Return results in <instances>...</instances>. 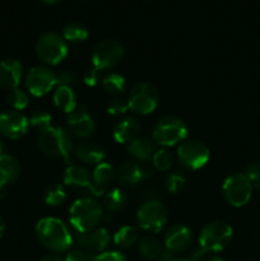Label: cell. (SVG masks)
<instances>
[{
	"mask_svg": "<svg viewBox=\"0 0 260 261\" xmlns=\"http://www.w3.org/2000/svg\"><path fill=\"white\" fill-rule=\"evenodd\" d=\"M36 234L46 249L54 252H65L70 249L74 239L61 219L46 217L38 221Z\"/></svg>",
	"mask_w": 260,
	"mask_h": 261,
	"instance_id": "cell-1",
	"label": "cell"
},
{
	"mask_svg": "<svg viewBox=\"0 0 260 261\" xmlns=\"http://www.w3.org/2000/svg\"><path fill=\"white\" fill-rule=\"evenodd\" d=\"M103 218L101 204L91 198L78 199L74 201L69 212V221L78 233L97 228Z\"/></svg>",
	"mask_w": 260,
	"mask_h": 261,
	"instance_id": "cell-2",
	"label": "cell"
},
{
	"mask_svg": "<svg viewBox=\"0 0 260 261\" xmlns=\"http://www.w3.org/2000/svg\"><path fill=\"white\" fill-rule=\"evenodd\" d=\"M38 147L46 155L53 158H64L65 162L70 163V155L73 153V140L70 133L63 127L48 126L40 132Z\"/></svg>",
	"mask_w": 260,
	"mask_h": 261,
	"instance_id": "cell-3",
	"label": "cell"
},
{
	"mask_svg": "<svg viewBox=\"0 0 260 261\" xmlns=\"http://www.w3.org/2000/svg\"><path fill=\"white\" fill-rule=\"evenodd\" d=\"M233 236V229L223 221H213L206 223L199 234V246L204 254L219 252L228 246Z\"/></svg>",
	"mask_w": 260,
	"mask_h": 261,
	"instance_id": "cell-4",
	"label": "cell"
},
{
	"mask_svg": "<svg viewBox=\"0 0 260 261\" xmlns=\"http://www.w3.org/2000/svg\"><path fill=\"white\" fill-rule=\"evenodd\" d=\"M188 135L185 121L176 116H165L153 126L152 139L162 147H172L183 142Z\"/></svg>",
	"mask_w": 260,
	"mask_h": 261,
	"instance_id": "cell-5",
	"label": "cell"
},
{
	"mask_svg": "<svg viewBox=\"0 0 260 261\" xmlns=\"http://www.w3.org/2000/svg\"><path fill=\"white\" fill-rule=\"evenodd\" d=\"M36 54L42 63L56 65L68 55L66 41L56 32L42 33L36 43Z\"/></svg>",
	"mask_w": 260,
	"mask_h": 261,
	"instance_id": "cell-6",
	"label": "cell"
},
{
	"mask_svg": "<svg viewBox=\"0 0 260 261\" xmlns=\"http://www.w3.org/2000/svg\"><path fill=\"white\" fill-rule=\"evenodd\" d=\"M168 218L167 209L161 201L147 200L140 205L137 213V223L142 229L157 233L166 224Z\"/></svg>",
	"mask_w": 260,
	"mask_h": 261,
	"instance_id": "cell-7",
	"label": "cell"
},
{
	"mask_svg": "<svg viewBox=\"0 0 260 261\" xmlns=\"http://www.w3.org/2000/svg\"><path fill=\"white\" fill-rule=\"evenodd\" d=\"M160 99V94L154 86L149 83L135 84L130 91L127 106L133 112L138 115H148L155 110Z\"/></svg>",
	"mask_w": 260,
	"mask_h": 261,
	"instance_id": "cell-8",
	"label": "cell"
},
{
	"mask_svg": "<svg viewBox=\"0 0 260 261\" xmlns=\"http://www.w3.org/2000/svg\"><path fill=\"white\" fill-rule=\"evenodd\" d=\"M211 152L204 143L199 140L184 142L177 149V161L185 170L195 171L208 163Z\"/></svg>",
	"mask_w": 260,
	"mask_h": 261,
	"instance_id": "cell-9",
	"label": "cell"
},
{
	"mask_svg": "<svg viewBox=\"0 0 260 261\" xmlns=\"http://www.w3.org/2000/svg\"><path fill=\"white\" fill-rule=\"evenodd\" d=\"M252 194V186L245 173H235L226 178L223 184V196L232 206H244L249 203Z\"/></svg>",
	"mask_w": 260,
	"mask_h": 261,
	"instance_id": "cell-10",
	"label": "cell"
},
{
	"mask_svg": "<svg viewBox=\"0 0 260 261\" xmlns=\"http://www.w3.org/2000/svg\"><path fill=\"white\" fill-rule=\"evenodd\" d=\"M124 58V47L114 40H103L94 46L92 63L98 70L111 69L119 65Z\"/></svg>",
	"mask_w": 260,
	"mask_h": 261,
	"instance_id": "cell-11",
	"label": "cell"
},
{
	"mask_svg": "<svg viewBox=\"0 0 260 261\" xmlns=\"http://www.w3.org/2000/svg\"><path fill=\"white\" fill-rule=\"evenodd\" d=\"M24 83L31 94L45 96L56 86V74L45 66H35L27 73Z\"/></svg>",
	"mask_w": 260,
	"mask_h": 261,
	"instance_id": "cell-12",
	"label": "cell"
},
{
	"mask_svg": "<svg viewBox=\"0 0 260 261\" xmlns=\"http://www.w3.org/2000/svg\"><path fill=\"white\" fill-rule=\"evenodd\" d=\"M30 121L19 111L10 110L0 115V134L8 139H19L27 133Z\"/></svg>",
	"mask_w": 260,
	"mask_h": 261,
	"instance_id": "cell-13",
	"label": "cell"
},
{
	"mask_svg": "<svg viewBox=\"0 0 260 261\" xmlns=\"http://www.w3.org/2000/svg\"><path fill=\"white\" fill-rule=\"evenodd\" d=\"M64 184L68 186L79 189H87L91 191L94 196H101L105 193V188H99L93 182L88 171L82 166L71 165L64 172Z\"/></svg>",
	"mask_w": 260,
	"mask_h": 261,
	"instance_id": "cell-14",
	"label": "cell"
},
{
	"mask_svg": "<svg viewBox=\"0 0 260 261\" xmlns=\"http://www.w3.org/2000/svg\"><path fill=\"white\" fill-rule=\"evenodd\" d=\"M66 121L71 134L78 138H88L96 132V122L84 106H76L68 115Z\"/></svg>",
	"mask_w": 260,
	"mask_h": 261,
	"instance_id": "cell-15",
	"label": "cell"
},
{
	"mask_svg": "<svg viewBox=\"0 0 260 261\" xmlns=\"http://www.w3.org/2000/svg\"><path fill=\"white\" fill-rule=\"evenodd\" d=\"M74 241L78 245L79 249L84 250V251L89 250L92 252H99L101 254L109 245L110 234L106 228L97 227L92 231L78 233Z\"/></svg>",
	"mask_w": 260,
	"mask_h": 261,
	"instance_id": "cell-16",
	"label": "cell"
},
{
	"mask_svg": "<svg viewBox=\"0 0 260 261\" xmlns=\"http://www.w3.org/2000/svg\"><path fill=\"white\" fill-rule=\"evenodd\" d=\"M193 236L190 229L183 224H173L165 233V246L172 254L185 251L190 247Z\"/></svg>",
	"mask_w": 260,
	"mask_h": 261,
	"instance_id": "cell-17",
	"label": "cell"
},
{
	"mask_svg": "<svg viewBox=\"0 0 260 261\" xmlns=\"http://www.w3.org/2000/svg\"><path fill=\"white\" fill-rule=\"evenodd\" d=\"M22 64L14 59L0 61V87L4 89H14L22 79Z\"/></svg>",
	"mask_w": 260,
	"mask_h": 261,
	"instance_id": "cell-18",
	"label": "cell"
},
{
	"mask_svg": "<svg viewBox=\"0 0 260 261\" xmlns=\"http://www.w3.org/2000/svg\"><path fill=\"white\" fill-rule=\"evenodd\" d=\"M140 132V124L135 117H125L120 122H117L114 127L112 137L120 144H129L130 142L138 138Z\"/></svg>",
	"mask_w": 260,
	"mask_h": 261,
	"instance_id": "cell-19",
	"label": "cell"
},
{
	"mask_svg": "<svg viewBox=\"0 0 260 261\" xmlns=\"http://www.w3.org/2000/svg\"><path fill=\"white\" fill-rule=\"evenodd\" d=\"M148 176H149V172L137 162H124L117 170L119 181L124 185L134 186L147 178Z\"/></svg>",
	"mask_w": 260,
	"mask_h": 261,
	"instance_id": "cell-20",
	"label": "cell"
},
{
	"mask_svg": "<svg viewBox=\"0 0 260 261\" xmlns=\"http://www.w3.org/2000/svg\"><path fill=\"white\" fill-rule=\"evenodd\" d=\"M74 154L76 158L88 165H99L105 160V150L98 144L92 142L79 143L74 148Z\"/></svg>",
	"mask_w": 260,
	"mask_h": 261,
	"instance_id": "cell-21",
	"label": "cell"
},
{
	"mask_svg": "<svg viewBox=\"0 0 260 261\" xmlns=\"http://www.w3.org/2000/svg\"><path fill=\"white\" fill-rule=\"evenodd\" d=\"M19 175L20 165L17 158L3 153L0 155V185H10L19 177Z\"/></svg>",
	"mask_w": 260,
	"mask_h": 261,
	"instance_id": "cell-22",
	"label": "cell"
},
{
	"mask_svg": "<svg viewBox=\"0 0 260 261\" xmlns=\"http://www.w3.org/2000/svg\"><path fill=\"white\" fill-rule=\"evenodd\" d=\"M126 149L132 157L138 161H143V162L152 160L155 153V148L152 140L144 137L135 138L133 142L126 144Z\"/></svg>",
	"mask_w": 260,
	"mask_h": 261,
	"instance_id": "cell-23",
	"label": "cell"
},
{
	"mask_svg": "<svg viewBox=\"0 0 260 261\" xmlns=\"http://www.w3.org/2000/svg\"><path fill=\"white\" fill-rule=\"evenodd\" d=\"M54 103L58 109H60L61 111L66 112L69 115L76 107L75 93H74L70 87L59 86L56 88L55 93H54Z\"/></svg>",
	"mask_w": 260,
	"mask_h": 261,
	"instance_id": "cell-24",
	"label": "cell"
},
{
	"mask_svg": "<svg viewBox=\"0 0 260 261\" xmlns=\"http://www.w3.org/2000/svg\"><path fill=\"white\" fill-rule=\"evenodd\" d=\"M138 250L143 257L149 260L158 259L163 252L161 241L153 236H144L143 239H140L139 244H138Z\"/></svg>",
	"mask_w": 260,
	"mask_h": 261,
	"instance_id": "cell-25",
	"label": "cell"
},
{
	"mask_svg": "<svg viewBox=\"0 0 260 261\" xmlns=\"http://www.w3.org/2000/svg\"><path fill=\"white\" fill-rule=\"evenodd\" d=\"M127 204V196L120 189H112V190L107 191L103 199L105 208L109 212L116 213V212L122 211Z\"/></svg>",
	"mask_w": 260,
	"mask_h": 261,
	"instance_id": "cell-26",
	"label": "cell"
},
{
	"mask_svg": "<svg viewBox=\"0 0 260 261\" xmlns=\"http://www.w3.org/2000/svg\"><path fill=\"white\" fill-rule=\"evenodd\" d=\"M102 88L111 96H119L126 88V81L121 74L110 73L102 79Z\"/></svg>",
	"mask_w": 260,
	"mask_h": 261,
	"instance_id": "cell-27",
	"label": "cell"
},
{
	"mask_svg": "<svg viewBox=\"0 0 260 261\" xmlns=\"http://www.w3.org/2000/svg\"><path fill=\"white\" fill-rule=\"evenodd\" d=\"M89 36L88 28L79 22L69 23L63 30V38L69 42H82Z\"/></svg>",
	"mask_w": 260,
	"mask_h": 261,
	"instance_id": "cell-28",
	"label": "cell"
},
{
	"mask_svg": "<svg viewBox=\"0 0 260 261\" xmlns=\"http://www.w3.org/2000/svg\"><path fill=\"white\" fill-rule=\"evenodd\" d=\"M138 241V231L133 226H122L114 234V242L116 246L127 249Z\"/></svg>",
	"mask_w": 260,
	"mask_h": 261,
	"instance_id": "cell-29",
	"label": "cell"
},
{
	"mask_svg": "<svg viewBox=\"0 0 260 261\" xmlns=\"http://www.w3.org/2000/svg\"><path fill=\"white\" fill-rule=\"evenodd\" d=\"M116 173L117 172L115 171V168L112 167L110 163L102 162L96 166V168H94L93 171V177L92 178H93V182L96 184L97 186L105 188L107 184L112 182V180L115 178Z\"/></svg>",
	"mask_w": 260,
	"mask_h": 261,
	"instance_id": "cell-30",
	"label": "cell"
},
{
	"mask_svg": "<svg viewBox=\"0 0 260 261\" xmlns=\"http://www.w3.org/2000/svg\"><path fill=\"white\" fill-rule=\"evenodd\" d=\"M43 199H45V203L47 205L59 206L66 200V194L64 191L63 186L58 185V184H53L45 190Z\"/></svg>",
	"mask_w": 260,
	"mask_h": 261,
	"instance_id": "cell-31",
	"label": "cell"
},
{
	"mask_svg": "<svg viewBox=\"0 0 260 261\" xmlns=\"http://www.w3.org/2000/svg\"><path fill=\"white\" fill-rule=\"evenodd\" d=\"M152 161L153 166H154L158 171H168L173 163V157L172 154H171V152H168L167 149H160L155 150Z\"/></svg>",
	"mask_w": 260,
	"mask_h": 261,
	"instance_id": "cell-32",
	"label": "cell"
},
{
	"mask_svg": "<svg viewBox=\"0 0 260 261\" xmlns=\"http://www.w3.org/2000/svg\"><path fill=\"white\" fill-rule=\"evenodd\" d=\"M8 102L15 111L24 110L28 105V96L25 92L14 88L8 93Z\"/></svg>",
	"mask_w": 260,
	"mask_h": 261,
	"instance_id": "cell-33",
	"label": "cell"
},
{
	"mask_svg": "<svg viewBox=\"0 0 260 261\" xmlns=\"http://www.w3.org/2000/svg\"><path fill=\"white\" fill-rule=\"evenodd\" d=\"M30 125H32L36 129H40L41 132L47 129L51 126V115L48 112L43 111V110H38V111L33 112L30 117Z\"/></svg>",
	"mask_w": 260,
	"mask_h": 261,
	"instance_id": "cell-34",
	"label": "cell"
},
{
	"mask_svg": "<svg viewBox=\"0 0 260 261\" xmlns=\"http://www.w3.org/2000/svg\"><path fill=\"white\" fill-rule=\"evenodd\" d=\"M184 186H185V177L180 172H171L166 177V189L170 193H178V191L183 190Z\"/></svg>",
	"mask_w": 260,
	"mask_h": 261,
	"instance_id": "cell-35",
	"label": "cell"
},
{
	"mask_svg": "<svg viewBox=\"0 0 260 261\" xmlns=\"http://www.w3.org/2000/svg\"><path fill=\"white\" fill-rule=\"evenodd\" d=\"M245 176L247 177L249 182L251 184L252 190L260 191V163L254 162L247 166Z\"/></svg>",
	"mask_w": 260,
	"mask_h": 261,
	"instance_id": "cell-36",
	"label": "cell"
},
{
	"mask_svg": "<svg viewBox=\"0 0 260 261\" xmlns=\"http://www.w3.org/2000/svg\"><path fill=\"white\" fill-rule=\"evenodd\" d=\"M76 83V76L75 74L71 70H60L58 74H56V84L61 87H70L74 86Z\"/></svg>",
	"mask_w": 260,
	"mask_h": 261,
	"instance_id": "cell-37",
	"label": "cell"
},
{
	"mask_svg": "<svg viewBox=\"0 0 260 261\" xmlns=\"http://www.w3.org/2000/svg\"><path fill=\"white\" fill-rule=\"evenodd\" d=\"M129 106H127V102H125L121 98H115L107 106V112L112 116H120V115H124L127 111Z\"/></svg>",
	"mask_w": 260,
	"mask_h": 261,
	"instance_id": "cell-38",
	"label": "cell"
},
{
	"mask_svg": "<svg viewBox=\"0 0 260 261\" xmlns=\"http://www.w3.org/2000/svg\"><path fill=\"white\" fill-rule=\"evenodd\" d=\"M92 261H126V257L119 251H106L92 257Z\"/></svg>",
	"mask_w": 260,
	"mask_h": 261,
	"instance_id": "cell-39",
	"label": "cell"
},
{
	"mask_svg": "<svg viewBox=\"0 0 260 261\" xmlns=\"http://www.w3.org/2000/svg\"><path fill=\"white\" fill-rule=\"evenodd\" d=\"M101 81V70L97 68H91L84 73V83L89 87H96Z\"/></svg>",
	"mask_w": 260,
	"mask_h": 261,
	"instance_id": "cell-40",
	"label": "cell"
},
{
	"mask_svg": "<svg viewBox=\"0 0 260 261\" xmlns=\"http://www.w3.org/2000/svg\"><path fill=\"white\" fill-rule=\"evenodd\" d=\"M64 261H92V257L89 256L88 252L82 249H75L66 255Z\"/></svg>",
	"mask_w": 260,
	"mask_h": 261,
	"instance_id": "cell-41",
	"label": "cell"
},
{
	"mask_svg": "<svg viewBox=\"0 0 260 261\" xmlns=\"http://www.w3.org/2000/svg\"><path fill=\"white\" fill-rule=\"evenodd\" d=\"M41 261H64L61 257H59L58 255H47V256L42 257Z\"/></svg>",
	"mask_w": 260,
	"mask_h": 261,
	"instance_id": "cell-42",
	"label": "cell"
},
{
	"mask_svg": "<svg viewBox=\"0 0 260 261\" xmlns=\"http://www.w3.org/2000/svg\"><path fill=\"white\" fill-rule=\"evenodd\" d=\"M7 186H3L0 185V200H4L5 198H7Z\"/></svg>",
	"mask_w": 260,
	"mask_h": 261,
	"instance_id": "cell-43",
	"label": "cell"
},
{
	"mask_svg": "<svg viewBox=\"0 0 260 261\" xmlns=\"http://www.w3.org/2000/svg\"><path fill=\"white\" fill-rule=\"evenodd\" d=\"M4 231H5V224H4V219L0 217V239L3 237V234H4Z\"/></svg>",
	"mask_w": 260,
	"mask_h": 261,
	"instance_id": "cell-44",
	"label": "cell"
},
{
	"mask_svg": "<svg viewBox=\"0 0 260 261\" xmlns=\"http://www.w3.org/2000/svg\"><path fill=\"white\" fill-rule=\"evenodd\" d=\"M206 261H226V260H223L222 257H218V256H213V257H211V259H208Z\"/></svg>",
	"mask_w": 260,
	"mask_h": 261,
	"instance_id": "cell-45",
	"label": "cell"
},
{
	"mask_svg": "<svg viewBox=\"0 0 260 261\" xmlns=\"http://www.w3.org/2000/svg\"><path fill=\"white\" fill-rule=\"evenodd\" d=\"M3 149H4V143H3L2 137H0V155L3 154Z\"/></svg>",
	"mask_w": 260,
	"mask_h": 261,
	"instance_id": "cell-46",
	"label": "cell"
},
{
	"mask_svg": "<svg viewBox=\"0 0 260 261\" xmlns=\"http://www.w3.org/2000/svg\"><path fill=\"white\" fill-rule=\"evenodd\" d=\"M42 2H45V3H47V4H54V3H56V2H59V0H42Z\"/></svg>",
	"mask_w": 260,
	"mask_h": 261,
	"instance_id": "cell-47",
	"label": "cell"
},
{
	"mask_svg": "<svg viewBox=\"0 0 260 261\" xmlns=\"http://www.w3.org/2000/svg\"><path fill=\"white\" fill-rule=\"evenodd\" d=\"M172 261H191V260H188V259H173Z\"/></svg>",
	"mask_w": 260,
	"mask_h": 261,
	"instance_id": "cell-48",
	"label": "cell"
}]
</instances>
